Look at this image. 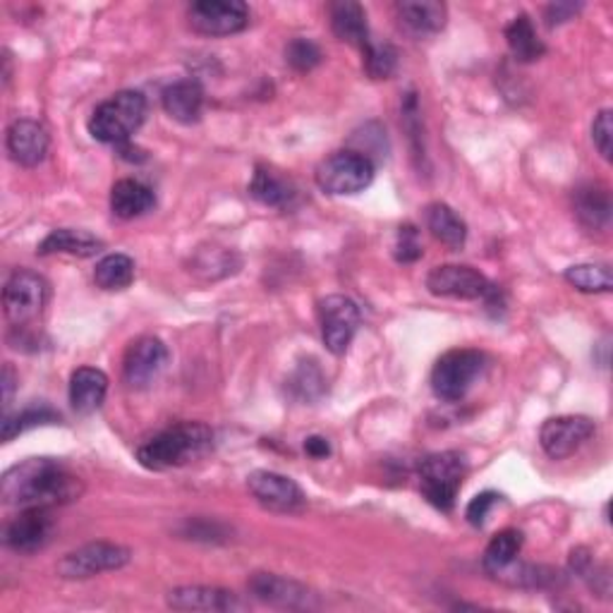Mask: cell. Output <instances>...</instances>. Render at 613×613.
<instances>
[{
    "instance_id": "cell-1",
    "label": "cell",
    "mask_w": 613,
    "mask_h": 613,
    "mask_svg": "<svg viewBox=\"0 0 613 613\" xmlns=\"http://www.w3.org/2000/svg\"><path fill=\"white\" fill-rule=\"evenodd\" d=\"M85 492V484L61 460L30 458L10 467L0 480V496L8 506L53 508L73 504Z\"/></svg>"
},
{
    "instance_id": "cell-2",
    "label": "cell",
    "mask_w": 613,
    "mask_h": 613,
    "mask_svg": "<svg viewBox=\"0 0 613 613\" xmlns=\"http://www.w3.org/2000/svg\"><path fill=\"white\" fill-rule=\"evenodd\" d=\"M214 449V431L202 422H180L159 431L137 449L139 465L151 472L183 467Z\"/></svg>"
},
{
    "instance_id": "cell-3",
    "label": "cell",
    "mask_w": 613,
    "mask_h": 613,
    "mask_svg": "<svg viewBox=\"0 0 613 613\" xmlns=\"http://www.w3.org/2000/svg\"><path fill=\"white\" fill-rule=\"evenodd\" d=\"M147 118V99L139 92H118L94 108L89 118V132L104 144H125L142 128Z\"/></svg>"
},
{
    "instance_id": "cell-4",
    "label": "cell",
    "mask_w": 613,
    "mask_h": 613,
    "mask_svg": "<svg viewBox=\"0 0 613 613\" xmlns=\"http://www.w3.org/2000/svg\"><path fill=\"white\" fill-rule=\"evenodd\" d=\"M465 475L467 463L458 451L427 455L420 465V490L431 506L451 513Z\"/></svg>"
},
{
    "instance_id": "cell-5",
    "label": "cell",
    "mask_w": 613,
    "mask_h": 613,
    "mask_svg": "<svg viewBox=\"0 0 613 613\" xmlns=\"http://www.w3.org/2000/svg\"><path fill=\"white\" fill-rule=\"evenodd\" d=\"M484 372V355L470 347H458L437 359L431 369V391L439 400L458 402L467 396V391Z\"/></svg>"
},
{
    "instance_id": "cell-6",
    "label": "cell",
    "mask_w": 613,
    "mask_h": 613,
    "mask_svg": "<svg viewBox=\"0 0 613 613\" xmlns=\"http://www.w3.org/2000/svg\"><path fill=\"white\" fill-rule=\"evenodd\" d=\"M374 180V161L365 153L345 149L331 153L316 165V185L333 197L365 192Z\"/></svg>"
},
{
    "instance_id": "cell-7",
    "label": "cell",
    "mask_w": 613,
    "mask_h": 613,
    "mask_svg": "<svg viewBox=\"0 0 613 613\" xmlns=\"http://www.w3.org/2000/svg\"><path fill=\"white\" fill-rule=\"evenodd\" d=\"M427 288L437 298L484 300L486 304H496L498 300V290L490 278L472 267H460V264H443V267L431 269Z\"/></svg>"
},
{
    "instance_id": "cell-8",
    "label": "cell",
    "mask_w": 613,
    "mask_h": 613,
    "mask_svg": "<svg viewBox=\"0 0 613 613\" xmlns=\"http://www.w3.org/2000/svg\"><path fill=\"white\" fill-rule=\"evenodd\" d=\"M46 300L49 283L44 276H39L30 269H18L8 278L3 290V306L8 322L15 329L36 322L41 312H44Z\"/></svg>"
},
{
    "instance_id": "cell-9",
    "label": "cell",
    "mask_w": 613,
    "mask_h": 613,
    "mask_svg": "<svg viewBox=\"0 0 613 613\" xmlns=\"http://www.w3.org/2000/svg\"><path fill=\"white\" fill-rule=\"evenodd\" d=\"M132 551L114 541H92L65 553L58 561V576L65 580H87L110 570H120L130 563Z\"/></svg>"
},
{
    "instance_id": "cell-10",
    "label": "cell",
    "mask_w": 613,
    "mask_h": 613,
    "mask_svg": "<svg viewBox=\"0 0 613 613\" xmlns=\"http://www.w3.org/2000/svg\"><path fill=\"white\" fill-rule=\"evenodd\" d=\"M187 20L202 36H233L249 24V8L243 0H197L190 6Z\"/></svg>"
},
{
    "instance_id": "cell-11",
    "label": "cell",
    "mask_w": 613,
    "mask_h": 613,
    "mask_svg": "<svg viewBox=\"0 0 613 613\" xmlns=\"http://www.w3.org/2000/svg\"><path fill=\"white\" fill-rule=\"evenodd\" d=\"M319 326L331 355H345L359 329V306L345 295H329L319 302Z\"/></svg>"
},
{
    "instance_id": "cell-12",
    "label": "cell",
    "mask_w": 613,
    "mask_h": 613,
    "mask_svg": "<svg viewBox=\"0 0 613 613\" xmlns=\"http://www.w3.org/2000/svg\"><path fill=\"white\" fill-rule=\"evenodd\" d=\"M596 434V424L590 417L563 415L551 417L539 429V443L545 453L553 460H563L578 453L584 443Z\"/></svg>"
},
{
    "instance_id": "cell-13",
    "label": "cell",
    "mask_w": 613,
    "mask_h": 613,
    "mask_svg": "<svg viewBox=\"0 0 613 613\" xmlns=\"http://www.w3.org/2000/svg\"><path fill=\"white\" fill-rule=\"evenodd\" d=\"M169 362V347L153 336L137 338L122 359V379L130 388H147L159 379Z\"/></svg>"
},
{
    "instance_id": "cell-14",
    "label": "cell",
    "mask_w": 613,
    "mask_h": 613,
    "mask_svg": "<svg viewBox=\"0 0 613 613\" xmlns=\"http://www.w3.org/2000/svg\"><path fill=\"white\" fill-rule=\"evenodd\" d=\"M247 490L264 508L273 513H298L304 506V494L300 486L286 475L269 470H257L247 477Z\"/></svg>"
},
{
    "instance_id": "cell-15",
    "label": "cell",
    "mask_w": 613,
    "mask_h": 613,
    "mask_svg": "<svg viewBox=\"0 0 613 613\" xmlns=\"http://www.w3.org/2000/svg\"><path fill=\"white\" fill-rule=\"evenodd\" d=\"M53 535L51 508H22L6 527V547L18 553H36L44 549Z\"/></svg>"
},
{
    "instance_id": "cell-16",
    "label": "cell",
    "mask_w": 613,
    "mask_h": 613,
    "mask_svg": "<svg viewBox=\"0 0 613 613\" xmlns=\"http://www.w3.org/2000/svg\"><path fill=\"white\" fill-rule=\"evenodd\" d=\"M247 588L259 602L278 609H312L316 604V596L304 584L276 573H255Z\"/></svg>"
},
{
    "instance_id": "cell-17",
    "label": "cell",
    "mask_w": 613,
    "mask_h": 613,
    "mask_svg": "<svg viewBox=\"0 0 613 613\" xmlns=\"http://www.w3.org/2000/svg\"><path fill=\"white\" fill-rule=\"evenodd\" d=\"M6 147L10 159L22 165V169H36L39 163H44L49 153V132L41 122L22 118L8 128Z\"/></svg>"
},
{
    "instance_id": "cell-18",
    "label": "cell",
    "mask_w": 613,
    "mask_h": 613,
    "mask_svg": "<svg viewBox=\"0 0 613 613\" xmlns=\"http://www.w3.org/2000/svg\"><path fill=\"white\" fill-rule=\"evenodd\" d=\"M396 18L410 36L427 39L443 30L449 10L437 0H402L396 6Z\"/></svg>"
},
{
    "instance_id": "cell-19",
    "label": "cell",
    "mask_w": 613,
    "mask_h": 613,
    "mask_svg": "<svg viewBox=\"0 0 613 613\" xmlns=\"http://www.w3.org/2000/svg\"><path fill=\"white\" fill-rule=\"evenodd\" d=\"M171 609L175 611H238L243 602L238 594L221 588H204V584H187L175 588L165 596Z\"/></svg>"
},
{
    "instance_id": "cell-20",
    "label": "cell",
    "mask_w": 613,
    "mask_h": 613,
    "mask_svg": "<svg viewBox=\"0 0 613 613\" xmlns=\"http://www.w3.org/2000/svg\"><path fill=\"white\" fill-rule=\"evenodd\" d=\"M108 376L101 369L79 367L69 376V406L79 415H92L104 406Z\"/></svg>"
},
{
    "instance_id": "cell-21",
    "label": "cell",
    "mask_w": 613,
    "mask_h": 613,
    "mask_svg": "<svg viewBox=\"0 0 613 613\" xmlns=\"http://www.w3.org/2000/svg\"><path fill=\"white\" fill-rule=\"evenodd\" d=\"M161 104H163L165 114L178 122H183V125L200 122V118L204 114V89L200 87V82L180 79V82H173L171 87L163 89Z\"/></svg>"
},
{
    "instance_id": "cell-22",
    "label": "cell",
    "mask_w": 613,
    "mask_h": 613,
    "mask_svg": "<svg viewBox=\"0 0 613 613\" xmlns=\"http://www.w3.org/2000/svg\"><path fill=\"white\" fill-rule=\"evenodd\" d=\"M331 12V30L345 44H353L365 51L372 41L369 36V24H367V12L359 3L353 0H341L329 8Z\"/></svg>"
},
{
    "instance_id": "cell-23",
    "label": "cell",
    "mask_w": 613,
    "mask_h": 613,
    "mask_svg": "<svg viewBox=\"0 0 613 613\" xmlns=\"http://www.w3.org/2000/svg\"><path fill=\"white\" fill-rule=\"evenodd\" d=\"M576 216L584 228L606 230L611 223V194L602 183L580 185L573 194Z\"/></svg>"
},
{
    "instance_id": "cell-24",
    "label": "cell",
    "mask_w": 613,
    "mask_h": 613,
    "mask_svg": "<svg viewBox=\"0 0 613 613\" xmlns=\"http://www.w3.org/2000/svg\"><path fill=\"white\" fill-rule=\"evenodd\" d=\"M104 249V243L99 238H94L87 230H75V228H58L51 235H46L44 243L39 245V255H69V257H96Z\"/></svg>"
},
{
    "instance_id": "cell-25",
    "label": "cell",
    "mask_w": 613,
    "mask_h": 613,
    "mask_svg": "<svg viewBox=\"0 0 613 613\" xmlns=\"http://www.w3.org/2000/svg\"><path fill=\"white\" fill-rule=\"evenodd\" d=\"M153 204H157V197L139 180H118L114 190H110V212L122 221L144 216L147 212H151Z\"/></svg>"
},
{
    "instance_id": "cell-26",
    "label": "cell",
    "mask_w": 613,
    "mask_h": 613,
    "mask_svg": "<svg viewBox=\"0 0 613 613\" xmlns=\"http://www.w3.org/2000/svg\"><path fill=\"white\" fill-rule=\"evenodd\" d=\"M424 218H427V228L431 230V235H434L439 243H443L445 247L453 249V252H458V249L465 247L467 226H465V221L460 218L449 204H443V202L429 204Z\"/></svg>"
},
{
    "instance_id": "cell-27",
    "label": "cell",
    "mask_w": 613,
    "mask_h": 613,
    "mask_svg": "<svg viewBox=\"0 0 613 613\" xmlns=\"http://www.w3.org/2000/svg\"><path fill=\"white\" fill-rule=\"evenodd\" d=\"M506 41L513 58L518 63H535L547 53V46L541 44V39L535 32V24L527 15L513 18V22L506 26Z\"/></svg>"
},
{
    "instance_id": "cell-28",
    "label": "cell",
    "mask_w": 613,
    "mask_h": 613,
    "mask_svg": "<svg viewBox=\"0 0 613 613\" xmlns=\"http://www.w3.org/2000/svg\"><path fill=\"white\" fill-rule=\"evenodd\" d=\"M249 194L264 206L281 208L288 206L295 197V187H292L286 178L278 175L276 171L267 169V165H257V171L252 175V183H249Z\"/></svg>"
},
{
    "instance_id": "cell-29",
    "label": "cell",
    "mask_w": 613,
    "mask_h": 613,
    "mask_svg": "<svg viewBox=\"0 0 613 613\" xmlns=\"http://www.w3.org/2000/svg\"><path fill=\"white\" fill-rule=\"evenodd\" d=\"M523 533L518 529H501L498 535H494V539L490 541V547L484 551V570L490 576L504 570L506 566H510L518 553L523 549Z\"/></svg>"
},
{
    "instance_id": "cell-30",
    "label": "cell",
    "mask_w": 613,
    "mask_h": 613,
    "mask_svg": "<svg viewBox=\"0 0 613 613\" xmlns=\"http://www.w3.org/2000/svg\"><path fill=\"white\" fill-rule=\"evenodd\" d=\"M570 570L588 584V588L596 594L609 596L611 594V570L609 566H602L594 561L590 549H573L570 551Z\"/></svg>"
},
{
    "instance_id": "cell-31",
    "label": "cell",
    "mask_w": 613,
    "mask_h": 613,
    "mask_svg": "<svg viewBox=\"0 0 613 613\" xmlns=\"http://www.w3.org/2000/svg\"><path fill=\"white\" fill-rule=\"evenodd\" d=\"M566 281L580 292L599 295V292L613 290V273L609 264H576L566 269Z\"/></svg>"
},
{
    "instance_id": "cell-32",
    "label": "cell",
    "mask_w": 613,
    "mask_h": 613,
    "mask_svg": "<svg viewBox=\"0 0 613 613\" xmlns=\"http://www.w3.org/2000/svg\"><path fill=\"white\" fill-rule=\"evenodd\" d=\"M94 281L101 290H125L135 281V261L128 255H108L96 264Z\"/></svg>"
},
{
    "instance_id": "cell-33",
    "label": "cell",
    "mask_w": 613,
    "mask_h": 613,
    "mask_svg": "<svg viewBox=\"0 0 613 613\" xmlns=\"http://www.w3.org/2000/svg\"><path fill=\"white\" fill-rule=\"evenodd\" d=\"M55 422H61V415L51 410L49 406H30V408H24L22 412H15V415L6 412V417H3V441L8 443L26 429H34V427H41V424H55Z\"/></svg>"
},
{
    "instance_id": "cell-34",
    "label": "cell",
    "mask_w": 613,
    "mask_h": 613,
    "mask_svg": "<svg viewBox=\"0 0 613 613\" xmlns=\"http://www.w3.org/2000/svg\"><path fill=\"white\" fill-rule=\"evenodd\" d=\"M365 53V69L372 79H388L398 65V51L391 44H374L369 41Z\"/></svg>"
},
{
    "instance_id": "cell-35",
    "label": "cell",
    "mask_w": 613,
    "mask_h": 613,
    "mask_svg": "<svg viewBox=\"0 0 613 613\" xmlns=\"http://www.w3.org/2000/svg\"><path fill=\"white\" fill-rule=\"evenodd\" d=\"M286 61L298 73H310V69L322 63V49L310 39H292L286 49Z\"/></svg>"
},
{
    "instance_id": "cell-36",
    "label": "cell",
    "mask_w": 613,
    "mask_h": 613,
    "mask_svg": "<svg viewBox=\"0 0 613 613\" xmlns=\"http://www.w3.org/2000/svg\"><path fill=\"white\" fill-rule=\"evenodd\" d=\"M592 142L596 151L602 153L604 161H611V149H613V114L609 108H604L602 114L594 118L592 125Z\"/></svg>"
},
{
    "instance_id": "cell-37",
    "label": "cell",
    "mask_w": 613,
    "mask_h": 613,
    "mask_svg": "<svg viewBox=\"0 0 613 613\" xmlns=\"http://www.w3.org/2000/svg\"><path fill=\"white\" fill-rule=\"evenodd\" d=\"M422 257V243H420V233H417L415 226H402L398 230V243H396V259L402 264H412Z\"/></svg>"
},
{
    "instance_id": "cell-38",
    "label": "cell",
    "mask_w": 613,
    "mask_h": 613,
    "mask_svg": "<svg viewBox=\"0 0 613 613\" xmlns=\"http://www.w3.org/2000/svg\"><path fill=\"white\" fill-rule=\"evenodd\" d=\"M501 496L494 494V492H484V494H477L475 498L470 501V506L465 510V518L470 525H475V527H482L486 523V518H490V513L494 510V506L498 504Z\"/></svg>"
},
{
    "instance_id": "cell-39",
    "label": "cell",
    "mask_w": 613,
    "mask_h": 613,
    "mask_svg": "<svg viewBox=\"0 0 613 613\" xmlns=\"http://www.w3.org/2000/svg\"><path fill=\"white\" fill-rule=\"evenodd\" d=\"M578 10H580V6H573V3H553L545 12L547 24L549 26H559V24L568 22V20H573L578 15Z\"/></svg>"
},
{
    "instance_id": "cell-40",
    "label": "cell",
    "mask_w": 613,
    "mask_h": 613,
    "mask_svg": "<svg viewBox=\"0 0 613 613\" xmlns=\"http://www.w3.org/2000/svg\"><path fill=\"white\" fill-rule=\"evenodd\" d=\"M304 451H306V455H310V458L322 460V458L331 455V443L324 437H310V439L304 441Z\"/></svg>"
},
{
    "instance_id": "cell-41",
    "label": "cell",
    "mask_w": 613,
    "mask_h": 613,
    "mask_svg": "<svg viewBox=\"0 0 613 613\" xmlns=\"http://www.w3.org/2000/svg\"><path fill=\"white\" fill-rule=\"evenodd\" d=\"M15 384H18L15 372H12L10 365H6V367H3V374H0V386H3V408H6V412H8V408H10L12 394H15Z\"/></svg>"
},
{
    "instance_id": "cell-42",
    "label": "cell",
    "mask_w": 613,
    "mask_h": 613,
    "mask_svg": "<svg viewBox=\"0 0 613 613\" xmlns=\"http://www.w3.org/2000/svg\"><path fill=\"white\" fill-rule=\"evenodd\" d=\"M118 153H120V159L125 161H132V163H139V161H144L147 159V153L139 149V147H132L130 142H125V144H118L116 147Z\"/></svg>"
}]
</instances>
